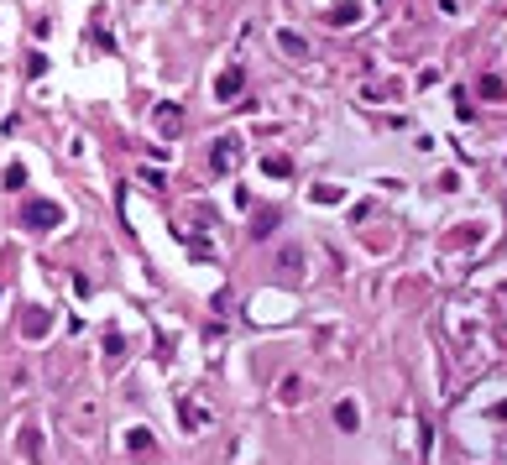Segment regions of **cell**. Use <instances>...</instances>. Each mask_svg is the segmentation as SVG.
I'll return each mask as SVG.
<instances>
[{
	"label": "cell",
	"instance_id": "3",
	"mask_svg": "<svg viewBox=\"0 0 507 465\" xmlns=\"http://www.w3.org/2000/svg\"><path fill=\"white\" fill-rule=\"evenodd\" d=\"M157 126H163V131L173 136V131H178V110H173V105H167V110H157Z\"/></svg>",
	"mask_w": 507,
	"mask_h": 465
},
{
	"label": "cell",
	"instance_id": "4",
	"mask_svg": "<svg viewBox=\"0 0 507 465\" xmlns=\"http://www.w3.org/2000/svg\"><path fill=\"white\" fill-rule=\"evenodd\" d=\"M32 220H42V225H53V220H58V209H53V204H37V209H32Z\"/></svg>",
	"mask_w": 507,
	"mask_h": 465
},
{
	"label": "cell",
	"instance_id": "1",
	"mask_svg": "<svg viewBox=\"0 0 507 465\" xmlns=\"http://www.w3.org/2000/svg\"><path fill=\"white\" fill-rule=\"evenodd\" d=\"M230 152H236V142H220V146H214V173H230Z\"/></svg>",
	"mask_w": 507,
	"mask_h": 465
},
{
	"label": "cell",
	"instance_id": "2",
	"mask_svg": "<svg viewBox=\"0 0 507 465\" xmlns=\"http://www.w3.org/2000/svg\"><path fill=\"white\" fill-rule=\"evenodd\" d=\"M241 95V73H225L220 79V99H236Z\"/></svg>",
	"mask_w": 507,
	"mask_h": 465
}]
</instances>
